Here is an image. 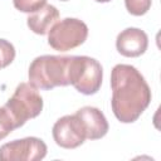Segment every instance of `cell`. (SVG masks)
I'll use <instances>...</instances> for the list:
<instances>
[{
  "label": "cell",
  "instance_id": "obj_1",
  "mask_svg": "<svg viewBox=\"0 0 161 161\" xmlns=\"http://www.w3.org/2000/svg\"><path fill=\"white\" fill-rule=\"evenodd\" d=\"M111 107L122 123L138 119L148 107L152 94L143 75L130 64H116L111 72Z\"/></svg>",
  "mask_w": 161,
  "mask_h": 161
},
{
  "label": "cell",
  "instance_id": "obj_2",
  "mask_svg": "<svg viewBox=\"0 0 161 161\" xmlns=\"http://www.w3.org/2000/svg\"><path fill=\"white\" fill-rule=\"evenodd\" d=\"M70 55H40L29 65V83L36 89H53L69 86Z\"/></svg>",
  "mask_w": 161,
  "mask_h": 161
},
{
  "label": "cell",
  "instance_id": "obj_3",
  "mask_svg": "<svg viewBox=\"0 0 161 161\" xmlns=\"http://www.w3.org/2000/svg\"><path fill=\"white\" fill-rule=\"evenodd\" d=\"M68 78L69 84L79 93L86 96L96 94L102 84L103 68L94 58L87 55H70Z\"/></svg>",
  "mask_w": 161,
  "mask_h": 161
},
{
  "label": "cell",
  "instance_id": "obj_4",
  "mask_svg": "<svg viewBox=\"0 0 161 161\" xmlns=\"http://www.w3.org/2000/svg\"><path fill=\"white\" fill-rule=\"evenodd\" d=\"M11 114L16 127H21L30 118H35L43 111V98L30 83H20L14 94L4 104Z\"/></svg>",
  "mask_w": 161,
  "mask_h": 161
},
{
  "label": "cell",
  "instance_id": "obj_5",
  "mask_svg": "<svg viewBox=\"0 0 161 161\" xmlns=\"http://www.w3.org/2000/svg\"><path fill=\"white\" fill-rule=\"evenodd\" d=\"M88 36V26L77 18L58 20L48 33V44L58 52H68L82 45Z\"/></svg>",
  "mask_w": 161,
  "mask_h": 161
},
{
  "label": "cell",
  "instance_id": "obj_6",
  "mask_svg": "<svg viewBox=\"0 0 161 161\" xmlns=\"http://www.w3.org/2000/svg\"><path fill=\"white\" fill-rule=\"evenodd\" d=\"M45 142L38 137H25L4 143L0 147V160L3 161H38L47 155Z\"/></svg>",
  "mask_w": 161,
  "mask_h": 161
},
{
  "label": "cell",
  "instance_id": "obj_7",
  "mask_svg": "<svg viewBox=\"0 0 161 161\" xmlns=\"http://www.w3.org/2000/svg\"><path fill=\"white\" fill-rule=\"evenodd\" d=\"M52 135L55 143L67 150L77 148L87 140L86 130L75 113L67 114L57 119L53 126Z\"/></svg>",
  "mask_w": 161,
  "mask_h": 161
},
{
  "label": "cell",
  "instance_id": "obj_8",
  "mask_svg": "<svg viewBox=\"0 0 161 161\" xmlns=\"http://www.w3.org/2000/svg\"><path fill=\"white\" fill-rule=\"evenodd\" d=\"M148 47L147 34L138 28H127L122 30L116 39V48L119 54L127 58L142 55Z\"/></svg>",
  "mask_w": 161,
  "mask_h": 161
},
{
  "label": "cell",
  "instance_id": "obj_9",
  "mask_svg": "<svg viewBox=\"0 0 161 161\" xmlns=\"http://www.w3.org/2000/svg\"><path fill=\"white\" fill-rule=\"evenodd\" d=\"M75 114L80 119L86 130V137L88 140H99L107 135L109 128L108 122L103 112L99 111L97 107L84 106L79 108Z\"/></svg>",
  "mask_w": 161,
  "mask_h": 161
},
{
  "label": "cell",
  "instance_id": "obj_10",
  "mask_svg": "<svg viewBox=\"0 0 161 161\" xmlns=\"http://www.w3.org/2000/svg\"><path fill=\"white\" fill-rule=\"evenodd\" d=\"M59 20V11L54 5L45 4L39 10L31 13L26 19L29 29L39 35H45L49 33L52 26Z\"/></svg>",
  "mask_w": 161,
  "mask_h": 161
},
{
  "label": "cell",
  "instance_id": "obj_11",
  "mask_svg": "<svg viewBox=\"0 0 161 161\" xmlns=\"http://www.w3.org/2000/svg\"><path fill=\"white\" fill-rule=\"evenodd\" d=\"M16 128L18 127H16L11 114L6 109V107L5 106L0 107V140L5 138L9 133H11Z\"/></svg>",
  "mask_w": 161,
  "mask_h": 161
},
{
  "label": "cell",
  "instance_id": "obj_12",
  "mask_svg": "<svg viewBox=\"0 0 161 161\" xmlns=\"http://www.w3.org/2000/svg\"><path fill=\"white\" fill-rule=\"evenodd\" d=\"M15 59V48L6 39L0 38V69L6 68Z\"/></svg>",
  "mask_w": 161,
  "mask_h": 161
},
{
  "label": "cell",
  "instance_id": "obj_13",
  "mask_svg": "<svg viewBox=\"0 0 161 161\" xmlns=\"http://www.w3.org/2000/svg\"><path fill=\"white\" fill-rule=\"evenodd\" d=\"M152 0H125L126 9L135 16L145 15L151 8Z\"/></svg>",
  "mask_w": 161,
  "mask_h": 161
},
{
  "label": "cell",
  "instance_id": "obj_14",
  "mask_svg": "<svg viewBox=\"0 0 161 161\" xmlns=\"http://www.w3.org/2000/svg\"><path fill=\"white\" fill-rule=\"evenodd\" d=\"M15 9L21 13H34L47 4V0H13Z\"/></svg>",
  "mask_w": 161,
  "mask_h": 161
},
{
  "label": "cell",
  "instance_id": "obj_15",
  "mask_svg": "<svg viewBox=\"0 0 161 161\" xmlns=\"http://www.w3.org/2000/svg\"><path fill=\"white\" fill-rule=\"evenodd\" d=\"M97 3H109L111 0H96Z\"/></svg>",
  "mask_w": 161,
  "mask_h": 161
},
{
  "label": "cell",
  "instance_id": "obj_16",
  "mask_svg": "<svg viewBox=\"0 0 161 161\" xmlns=\"http://www.w3.org/2000/svg\"><path fill=\"white\" fill-rule=\"evenodd\" d=\"M60 1H68V0H60Z\"/></svg>",
  "mask_w": 161,
  "mask_h": 161
}]
</instances>
